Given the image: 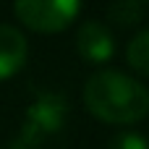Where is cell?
<instances>
[{
	"label": "cell",
	"instance_id": "obj_6",
	"mask_svg": "<svg viewBox=\"0 0 149 149\" xmlns=\"http://www.w3.org/2000/svg\"><path fill=\"white\" fill-rule=\"evenodd\" d=\"M147 0H110L105 13H107V21L120 26V29H131V26H139L144 21V13H147Z\"/></svg>",
	"mask_w": 149,
	"mask_h": 149
},
{
	"label": "cell",
	"instance_id": "obj_2",
	"mask_svg": "<svg viewBox=\"0 0 149 149\" xmlns=\"http://www.w3.org/2000/svg\"><path fill=\"white\" fill-rule=\"evenodd\" d=\"M81 10V0H13V13L21 26L37 34L65 31Z\"/></svg>",
	"mask_w": 149,
	"mask_h": 149
},
{
	"label": "cell",
	"instance_id": "obj_8",
	"mask_svg": "<svg viewBox=\"0 0 149 149\" xmlns=\"http://www.w3.org/2000/svg\"><path fill=\"white\" fill-rule=\"evenodd\" d=\"M105 149H149V139L139 131H115Z\"/></svg>",
	"mask_w": 149,
	"mask_h": 149
},
{
	"label": "cell",
	"instance_id": "obj_5",
	"mask_svg": "<svg viewBox=\"0 0 149 149\" xmlns=\"http://www.w3.org/2000/svg\"><path fill=\"white\" fill-rule=\"evenodd\" d=\"M65 118V105L60 97L55 94H42L31 107H29V128H24V136L26 139H34L37 134L45 136V134H52L60 128Z\"/></svg>",
	"mask_w": 149,
	"mask_h": 149
},
{
	"label": "cell",
	"instance_id": "obj_9",
	"mask_svg": "<svg viewBox=\"0 0 149 149\" xmlns=\"http://www.w3.org/2000/svg\"><path fill=\"white\" fill-rule=\"evenodd\" d=\"M147 3H149V0H147Z\"/></svg>",
	"mask_w": 149,
	"mask_h": 149
},
{
	"label": "cell",
	"instance_id": "obj_1",
	"mask_svg": "<svg viewBox=\"0 0 149 149\" xmlns=\"http://www.w3.org/2000/svg\"><path fill=\"white\" fill-rule=\"evenodd\" d=\"M81 97L89 115L110 126H131L149 115V89L139 79L115 68L94 71Z\"/></svg>",
	"mask_w": 149,
	"mask_h": 149
},
{
	"label": "cell",
	"instance_id": "obj_4",
	"mask_svg": "<svg viewBox=\"0 0 149 149\" xmlns=\"http://www.w3.org/2000/svg\"><path fill=\"white\" fill-rule=\"evenodd\" d=\"M29 58V42L21 29L0 24V81L16 76Z\"/></svg>",
	"mask_w": 149,
	"mask_h": 149
},
{
	"label": "cell",
	"instance_id": "obj_7",
	"mask_svg": "<svg viewBox=\"0 0 149 149\" xmlns=\"http://www.w3.org/2000/svg\"><path fill=\"white\" fill-rule=\"evenodd\" d=\"M126 63L134 73L149 79V29H141L131 37V42L126 45Z\"/></svg>",
	"mask_w": 149,
	"mask_h": 149
},
{
	"label": "cell",
	"instance_id": "obj_3",
	"mask_svg": "<svg viewBox=\"0 0 149 149\" xmlns=\"http://www.w3.org/2000/svg\"><path fill=\"white\" fill-rule=\"evenodd\" d=\"M76 50L81 60L102 65L115 55V37L110 26H105L102 21H84L76 31Z\"/></svg>",
	"mask_w": 149,
	"mask_h": 149
}]
</instances>
